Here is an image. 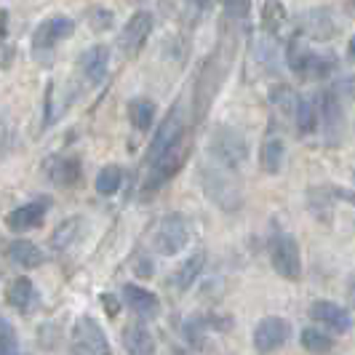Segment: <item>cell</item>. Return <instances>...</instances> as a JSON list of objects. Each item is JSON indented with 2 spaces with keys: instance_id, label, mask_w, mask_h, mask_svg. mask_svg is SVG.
Here are the masks:
<instances>
[{
  "instance_id": "obj_1",
  "label": "cell",
  "mask_w": 355,
  "mask_h": 355,
  "mask_svg": "<svg viewBox=\"0 0 355 355\" xmlns=\"http://www.w3.org/2000/svg\"><path fill=\"white\" fill-rule=\"evenodd\" d=\"M232 59H235V37L230 40L227 33L222 30L219 46L206 56L203 67H200V72H198L196 94H193V112H196L198 121H200V118L209 112V107L214 105L216 94H219L222 83H225V78H227V70H230Z\"/></svg>"
},
{
  "instance_id": "obj_2",
  "label": "cell",
  "mask_w": 355,
  "mask_h": 355,
  "mask_svg": "<svg viewBox=\"0 0 355 355\" xmlns=\"http://www.w3.org/2000/svg\"><path fill=\"white\" fill-rule=\"evenodd\" d=\"M200 182H203V190H206L209 200H214L219 209H225V211H238L241 209L243 190H241V182L235 177V171L211 160V166L206 163L200 168Z\"/></svg>"
},
{
  "instance_id": "obj_3",
  "label": "cell",
  "mask_w": 355,
  "mask_h": 355,
  "mask_svg": "<svg viewBox=\"0 0 355 355\" xmlns=\"http://www.w3.org/2000/svg\"><path fill=\"white\" fill-rule=\"evenodd\" d=\"M209 155H211L214 163H219L230 171H238L249 158V147H246V139L235 128L216 125L211 139H209Z\"/></svg>"
},
{
  "instance_id": "obj_4",
  "label": "cell",
  "mask_w": 355,
  "mask_h": 355,
  "mask_svg": "<svg viewBox=\"0 0 355 355\" xmlns=\"http://www.w3.org/2000/svg\"><path fill=\"white\" fill-rule=\"evenodd\" d=\"M270 262L275 267V272L286 281H300L302 275V257H300V243L294 235L281 232L272 238L270 243Z\"/></svg>"
},
{
  "instance_id": "obj_5",
  "label": "cell",
  "mask_w": 355,
  "mask_h": 355,
  "mask_svg": "<svg viewBox=\"0 0 355 355\" xmlns=\"http://www.w3.org/2000/svg\"><path fill=\"white\" fill-rule=\"evenodd\" d=\"M187 241H190V222L184 219V214H166L155 230L153 246L163 257H174L187 246Z\"/></svg>"
},
{
  "instance_id": "obj_6",
  "label": "cell",
  "mask_w": 355,
  "mask_h": 355,
  "mask_svg": "<svg viewBox=\"0 0 355 355\" xmlns=\"http://www.w3.org/2000/svg\"><path fill=\"white\" fill-rule=\"evenodd\" d=\"M70 345L75 355H112L110 339L102 331V326L94 318H89V315L75 320Z\"/></svg>"
},
{
  "instance_id": "obj_7",
  "label": "cell",
  "mask_w": 355,
  "mask_h": 355,
  "mask_svg": "<svg viewBox=\"0 0 355 355\" xmlns=\"http://www.w3.org/2000/svg\"><path fill=\"white\" fill-rule=\"evenodd\" d=\"M72 33H75V21H72L70 17L56 14V17H49L46 21H40V27L33 33V53H35V59L49 62L46 56L53 53V46H56L59 40L72 37Z\"/></svg>"
},
{
  "instance_id": "obj_8",
  "label": "cell",
  "mask_w": 355,
  "mask_h": 355,
  "mask_svg": "<svg viewBox=\"0 0 355 355\" xmlns=\"http://www.w3.org/2000/svg\"><path fill=\"white\" fill-rule=\"evenodd\" d=\"M182 139H187V131H184V112L182 107L174 105V110L166 115V121L158 125L153 142H150V150H147V163L153 166L158 158H163L174 144H179Z\"/></svg>"
},
{
  "instance_id": "obj_9",
  "label": "cell",
  "mask_w": 355,
  "mask_h": 355,
  "mask_svg": "<svg viewBox=\"0 0 355 355\" xmlns=\"http://www.w3.org/2000/svg\"><path fill=\"white\" fill-rule=\"evenodd\" d=\"M150 33H153V14H147V11H137L125 21V27L118 35V49H121L125 59H134L137 53L142 51Z\"/></svg>"
},
{
  "instance_id": "obj_10",
  "label": "cell",
  "mask_w": 355,
  "mask_h": 355,
  "mask_svg": "<svg viewBox=\"0 0 355 355\" xmlns=\"http://www.w3.org/2000/svg\"><path fill=\"white\" fill-rule=\"evenodd\" d=\"M187 160V139H182L179 144H174L163 158H158L150 166V174H147V184H144V193H155L158 187H163L168 179L177 174L179 168L184 166Z\"/></svg>"
},
{
  "instance_id": "obj_11",
  "label": "cell",
  "mask_w": 355,
  "mask_h": 355,
  "mask_svg": "<svg viewBox=\"0 0 355 355\" xmlns=\"http://www.w3.org/2000/svg\"><path fill=\"white\" fill-rule=\"evenodd\" d=\"M291 334V326H288V320L286 318H278V315H267L257 323V329H254V350L257 353H272V350H278V347H284L286 339Z\"/></svg>"
},
{
  "instance_id": "obj_12",
  "label": "cell",
  "mask_w": 355,
  "mask_h": 355,
  "mask_svg": "<svg viewBox=\"0 0 355 355\" xmlns=\"http://www.w3.org/2000/svg\"><path fill=\"white\" fill-rule=\"evenodd\" d=\"M49 209H51V198H35V200H30V203H24V206H19V209L8 214L6 225H8V230L14 232L35 230V227H40V222L46 219Z\"/></svg>"
},
{
  "instance_id": "obj_13",
  "label": "cell",
  "mask_w": 355,
  "mask_h": 355,
  "mask_svg": "<svg viewBox=\"0 0 355 355\" xmlns=\"http://www.w3.org/2000/svg\"><path fill=\"white\" fill-rule=\"evenodd\" d=\"M320 110V128L326 144H337L345 134V123H342V107H339V96L334 91H323L318 99Z\"/></svg>"
},
{
  "instance_id": "obj_14",
  "label": "cell",
  "mask_w": 355,
  "mask_h": 355,
  "mask_svg": "<svg viewBox=\"0 0 355 355\" xmlns=\"http://www.w3.org/2000/svg\"><path fill=\"white\" fill-rule=\"evenodd\" d=\"M297 33L310 40H331L339 33V27L334 24V19L329 11L323 8H313V11H304L302 17L297 19Z\"/></svg>"
},
{
  "instance_id": "obj_15",
  "label": "cell",
  "mask_w": 355,
  "mask_h": 355,
  "mask_svg": "<svg viewBox=\"0 0 355 355\" xmlns=\"http://www.w3.org/2000/svg\"><path fill=\"white\" fill-rule=\"evenodd\" d=\"M310 318L318 320L320 326H326L331 331H339V334L350 331V326H353L350 310L339 307L337 302H329V300H318V302L310 304Z\"/></svg>"
},
{
  "instance_id": "obj_16",
  "label": "cell",
  "mask_w": 355,
  "mask_h": 355,
  "mask_svg": "<svg viewBox=\"0 0 355 355\" xmlns=\"http://www.w3.org/2000/svg\"><path fill=\"white\" fill-rule=\"evenodd\" d=\"M123 302L128 304V310H134L139 318H155L160 310V300L137 284H125L123 286Z\"/></svg>"
},
{
  "instance_id": "obj_17",
  "label": "cell",
  "mask_w": 355,
  "mask_h": 355,
  "mask_svg": "<svg viewBox=\"0 0 355 355\" xmlns=\"http://www.w3.org/2000/svg\"><path fill=\"white\" fill-rule=\"evenodd\" d=\"M107 64H110V49L107 46H91L89 51L80 56V70H83L91 86H99L105 80Z\"/></svg>"
},
{
  "instance_id": "obj_18",
  "label": "cell",
  "mask_w": 355,
  "mask_h": 355,
  "mask_svg": "<svg viewBox=\"0 0 355 355\" xmlns=\"http://www.w3.org/2000/svg\"><path fill=\"white\" fill-rule=\"evenodd\" d=\"M49 177L59 187H72L80 182V160L75 155H62L49 163Z\"/></svg>"
},
{
  "instance_id": "obj_19",
  "label": "cell",
  "mask_w": 355,
  "mask_h": 355,
  "mask_svg": "<svg viewBox=\"0 0 355 355\" xmlns=\"http://www.w3.org/2000/svg\"><path fill=\"white\" fill-rule=\"evenodd\" d=\"M121 339H123V347L128 355H155V339L139 323L125 326Z\"/></svg>"
},
{
  "instance_id": "obj_20",
  "label": "cell",
  "mask_w": 355,
  "mask_h": 355,
  "mask_svg": "<svg viewBox=\"0 0 355 355\" xmlns=\"http://www.w3.org/2000/svg\"><path fill=\"white\" fill-rule=\"evenodd\" d=\"M6 254H8V259L19 267H37V265H43V259H46L43 251L37 249L33 241H21V238H19V241H11Z\"/></svg>"
},
{
  "instance_id": "obj_21",
  "label": "cell",
  "mask_w": 355,
  "mask_h": 355,
  "mask_svg": "<svg viewBox=\"0 0 355 355\" xmlns=\"http://www.w3.org/2000/svg\"><path fill=\"white\" fill-rule=\"evenodd\" d=\"M284 155H286L284 139H278V137L265 139L262 150H259V166H262V171L265 174H278L281 166H284Z\"/></svg>"
},
{
  "instance_id": "obj_22",
  "label": "cell",
  "mask_w": 355,
  "mask_h": 355,
  "mask_svg": "<svg viewBox=\"0 0 355 355\" xmlns=\"http://www.w3.org/2000/svg\"><path fill=\"white\" fill-rule=\"evenodd\" d=\"M270 105L275 107L278 112H284L288 118H297V110L302 105V99L297 96V91L291 89V86H272L270 89Z\"/></svg>"
},
{
  "instance_id": "obj_23",
  "label": "cell",
  "mask_w": 355,
  "mask_h": 355,
  "mask_svg": "<svg viewBox=\"0 0 355 355\" xmlns=\"http://www.w3.org/2000/svg\"><path fill=\"white\" fill-rule=\"evenodd\" d=\"M128 121L137 131H150L155 121V102L153 99H131L128 102Z\"/></svg>"
},
{
  "instance_id": "obj_24",
  "label": "cell",
  "mask_w": 355,
  "mask_h": 355,
  "mask_svg": "<svg viewBox=\"0 0 355 355\" xmlns=\"http://www.w3.org/2000/svg\"><path fill=\"white\" fill-rule=\"evenodd\" d=\"M297 131L307 137V134H315L320 125V110H318V99H302V105L297 110Z\"/></svg>"
},
{
  "instance_id": "obj_25",
  "label": "cell",
  "mask_w": 355,
  "mask_h": 355,
  "mask_svg": "<svg viewBox=\"0 0 355 355\" xmlns=\"http://www.w3.org/2000/svg\"><path fill=\"white\" fill-rule=\"evenodd\" d=\"M80 225H83V219L80 216H70V219H64L51 235V249L53 251H64L70 249L72 243L78 241V235H80Z\"/></svg>"
},
{
  "instance_id": "obj_26",
  "label": "cell",
  "mask_w": 355,
  "mask_h": 355,
  "mask_svg": "<svg viewBox=\"0 0 355 355\" xmlns=\"http://www.w3.org/2000/svg\"><path fill=\"white\" fill-rule=\"evenodd\" d=\"M203 265H206V254H203V251H198V254H193L184 265L179 267L177 272H174V286H177L179 291H187L190 286L196 284V278L200 275Z\"/></svg>"
},
{
  "instance_id": "obj_27",
  "label": "cell",
  "mask_w": 355,
  "mask_h": 355,
  "mask_svg": "<svg viewBox=\"0 0 355 355\" xmlns=\"http://www.w3.org/2000/svg\"><path fill=\"white\" fill-rule=\"evenodd\" d=\"M286 6L284 0H265V6H262V27H265L267 35H278L281 33V27L286 24Z\"/></svg>"
},
{
  "instance_id": "obj_28",
  "label": "cell",
  "mask_w": 355,
  "mask_h": 355,
  "mask_svg": "<svg viewBox=\"0 0 355 355\" xmlns=\"http://www.w3.org/2000/svg\"><path fill=\"white\" fill-rule=\"evenodd\" d=\"M8 302L14 304L21 313H30V307L35 302V288H33V281L30 278H17L11 288H8Z\"/></svg>"
},
{
  "instance_id": "obj_29",
  "label": "cell",
  "mask_w": 355,
  "mask_h": 355,
  "mask_svg": "<svg viewBox=\"0 0 355 355\" xmlns=\"http://www.w3.org/2000/svg\"><path fill=\"white\" fill-rule=\"evenodd\" d=\"M121 182H123V171L118 166H105L99 171L96 182H94V187H96L99 196H115L121 190Z\"/></svg>"
},
{
  "instance_id": "obj_30",
  "label": "cell",
  "mask_w": 355,
  "mask_h": 355,
  "mask_svg": "<svg viewBox=\"0 0 355 355\" xmlns=\"http://www.w3.org/2000/svg\"><path fill=\"white\" fill-rule=\"evenodd\" d=\"M302 347L313 355H329L334 350V342L329 334H323L318 329H304L302 331Z\"/></svg>"
},
{
  "instance_id": "obj_31",
  "label": "cell",
  "mask_w": 355,
  "mask_h": 355,
  "mask_svg": "<svg viewBox=\"0 0 355 355\" xmlns=\"http://www.w3.org/2000/svg\"><path fill=\"white\" fill-rule=\"evenodd\" d=\"M0 355H19V339L8 318L0 323Z\"/></svg>"
},
{
  "instance_id": "obj_32",
  "label": "cell",
  "mask_w": 355,
  "mask_h": 355,
  "mask_svg": "<svg viewBox=\"0 0 355 355\" xmlns=\"http://www.w3.org/2000/svg\"><path fill=\"white\" fill-rule=\"evenodd\" d=\"M222 6H225V14L227 19H246L251 11V0H222Z\"/></svg>"
},
{
  "instance_id": "obj_33",
  "label": "cell",
  "mask_w": 355,
  "mask_h": 355,
  "mask_svg": "<svg viewBox=\"0 0 355 355\" xmlns=\"http://www.w3.org/2000/svg\"><path fill=\"white\" fill-rule=\"evenodd\" d=\"M91 27L96 30V33H102V30H110L112 27V11H105V8H94L91 11Z\"/></svg>"
},
{
  "instance_id": "obj_34",
  "label": "cell",
  "mask_w": 355,
  "mask_h": 355,
  "mask_svg": "<svg viewBox=\"0 0 355 355\" xmlns=\"http://www.w3.org/2000/svg\"><path fill=\"white\" fill-rule=\"evenodd\" d=\"M334 94H337V96H347V99H355V75H347V78L337 80V86H334Z\"/></svg>"
},
{
  "instance_id": "obj_35",
  "label": "cell",
  "mask_w": 355,
  "mask_h": 355,
  "mask_svg": "<svg viewBox=\"0 0 355 355\" xmlns=\"http://www.w3.org/2000/svg\"><path fill=\"white\" fill-rule=\"evenodd\" d=\"M329 193L334 200H347L350 206H355V190H347V187H329Z\"/></svg>"
},
{
  "instance_id": "obj_36",
  "label": "cell",
  "mask_w": 355,
  "mask_h": 355,
  "mask_svg": "<svg viewBox=\"0 0 355 355\" xmlns=\"http://www.w3.org/2000/svg\"><path fill=\"white\" fill-rule=\"evenodd\" d=\"M102 304L107 307V315H110V318H115V315L121 313V300L112 297V294H102Z\"/></svg>"
},
{
  "instance_id": "obj_37",
  "label": "cell",
  "mask_w": 355,
  "mask_h": 355,
  "mask_svg": "<svg viewBox=\"0 0 355 355\" xmlns=\"http://www.w3.org/2000/svg\"><path fill=\"white\" fill-rule=\"evenodd\" d=\"M137 275H139V278H150V275H153V262H150V259H139Z\"/></svg>"
},
{
  "instance_id": "obj_38",
  "label": "cell",
  "mask_w": 355,
  "mask_h": 355,
  "mask_svg": "<svg viewBox=\"0 0 355 355\" xmlns=\"http://www.w3.org/2000/svg\"><path fill=\"white\" fill-rule=\"evenodd\" d=\"M11 59H14V49H11L8 43H3V70L11 67Z\"/></svg>"
},
{
  "instance_id": "obj_39",
  "label": "cell",
  "mask_w": 355,
  "mask_h": 355,
  "mask_svg": "<svg viewBox=\"0 0 355 355\" xmlns=\"http://www.w3.org/2000/svg\"><path fill=\"white\" fill-rule=\"evenodd\" d=\"M347 297H350V304L355 307V275L350 278V284H347Z\"/></svg>"
},
{
  "instance_id": "obj_40",
  "label": "cell",
  "mask_w": 355,
  "mask_h": 355,
  "mask_svg": "<svg viewBox=\"0 0 355 355\" xmlns=\"http://www.w3.org/2000/svg\"><path fill=\"white\" fill-rule=\"evenodd\" d=\"M347 59L355 64V35L350 37V43H347Z\"/></svg>"
},
{
  "instance_id": "obj_41",
  "label": "cell",
  "mask_w": 355,
  "mask_h": 355,
  "mask_svg": "<svg viewBox=\"0 0 355 355\" xmlns=\"http://www.w3.org/2000/svg\"><path fill=\"white\" fill-rule=\"evenodd\" d=\"M193 6H198V8H203V6H209V0H190Z\"/></svg>"
},
{
  "instance_id": "obj_42",
  "label": "cell",
  "mask_w": 355,
  "mask_h": 355,
  "mask_svg": "<svg viewBox=\"0 0 355 355\" xmlns=\"http://www.w3.org/2000/svg\"><path fill=\"white\" fill-rule=\"evenodd\" d=\"M353 177H355V174H353Z\"/></svg>"
}]
</instances>
